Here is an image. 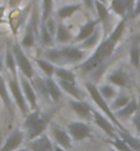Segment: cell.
I'll list each match as a JSON object with an SVG mask.
<instances>
[{
	"instance_id": "f6af8a7d",
	"label": "cell",
	"mask_w": 140,
	"mask_h": 151,
	"mask_svg": "<svg viewBox=\"0 0 140 151\" xmlns=\"http://www.w3.org/2000/svg\"><path fill=\"white\" fill-rule=\"evenodd\" d=\"M99 1H102V3H106V0H99Z\"/></svg>"
},
{
	"instance_id": "836d02e7",
	"label": "cell",
	"mask_w": 140,
	"mask_h": 151,
	"mask_svg": "<svg viewBox=\"0 0 140 151\" xmlns=\"http://www.w3.org/2000/svg\"><path fill=\"white\" fill-rule=\"evenodd\" d=\"M110 144H113V148H116L117 151H133L132 148L128 146V143H126L122 137H120V136H117L116 139L110 140Z\"/></svg>"
},
{
	"instance_id": "cb8c5ba5",
	"label": "cell",
	"mask_w": 140,
	"mask_h": 151,
	"mask_svg": "<svg viewBox=\"0 0 140 151\" xmlns=\"http://www.w3.org/2000/svg\"><path fill=\"white\" fill-rule=\"evenodd\" d=\"M4 62H6V68L10 70L12 76H17V62H15V56H14V52H12L11 45L8 44L7 50H6V58H4Z\"/></svg>"
},
{
	"instance_id": "e575fe53",
	"label": "cell",
	"mask_w": 140,
	"mask_h": 151,
	"mask_svg": "<svg viewBox=\"0 0 140 151\" xmlns=\"http://www.w3.org/2000/svg\"><path fill=\"white\" fill-rule=\"evenodd\" d=\"M52 7H54V0H43V12H41V21H45L51 17Z\"/></svg>"
},
{
	"instance_id": "5bb4252c",
	"label": "cell",
	"mask_w": 140,
	"mask_h": 151,
	"mask_svg": "<svg viewBox=\"0 0 140 151\" xmlns=\"http://www.w3.org/2000/svg\"><path fill=\"white\" fill-rule=\"evenodd\" d=\"M100 24L99 19H89L87 21L83 26L80 28V30H78V33H77V36L73 39V41L74 43H83L85 39H88L91 35H92L93 32H95V29L98 28V25Z\"/></svg>"
},
{
	"instance_id": "b9f144b4",
	"label": "cell",
	"mask_w": 140,
	"mask_h": 151,
	"mask_svg": "<svg viewBox=\"0 0 140 151\" xmlns=\"http://www.w3.org/2000/svg\"><path fill=\"white\" fill-rule=\"evenodd\" d=\"M3 70V59H1V56H0V73Z\"/></svg>"
},
{
	"instance_id": "ba28073f",
	"label": "cell",
	"mask_w": 140,
	"mask_h": 151,
	"mask_svg": "<svg viewBox=\"0 0 140 151\" xmlns=\"http://www.w3.org/2000/svg\"><path fill=\"white\" fill-rule=\"evenodd\" d=\"M67 132L70 133L73 140L81 142V140H84L91 136V127L85 122L74 121V122H70L67 125Z\"/></svg>"
},
{
	"instance_id": "d590c367",
	"label": "cell",
	"mask_w": 140,
	"mask_h": 151,
	"mask_svg": "<svg viewBox=\"0 0 140 151\" xmlns=\"http://www.w3.org/2000/svg\"><path fill=\"white\" fill-rule=\"evenodd\" d=\"M45 25H47L48 30L51 32V35L54 36V35H56V28H58V24H56V21L52 18V17H50L47 21H45Z\"/></svg>"
},
{
	"instance_id": "ab89813d",
	"label": "cell",
	"mask_w": 140,
	"mask_h": 151,
	"mask_svg": "<svg viewBox=\"0 0 140 151\" xmlns=\"http://www.w3.org/2000/svg\"><path fill=\"white\" fill-rule=\"evenodd\" d=\"M133 124H135V127H136V131L140 133V113L136 114V117L133 118Z\"/></svg>"
},
{
	"instance_id": "ffe728a7",
	"label": "cell",
	"mask_w": 140,
	"mask_h": 151,
	"mask_svg": "<svg viewBox=\"0 0 140 151\" xmlns=\"http://www.w3.org/2000/svg\"><path fill=\"white\" fill-rule=\"evenodd\" d=\"M8 87H7V83H6V80L3 78V76L0 73V99L3 100L4 106L12 113V102H11V98L8 95Z\"/></svg>"
},
{
	"instance_id": "83f0119b",
	"label": "cell",
	"mask_w": 140,
	"mask_h": 151,
	"mask_svg": "<svg viewBox=\"0 0 140 151\" xmlns=\"http://www.w3.org/2000/svg\"><path fill=\"white\" fill-rule=\"evenodd\" d=\"M81 8V4H69V6H65V7H60L58 10V17L60 19H66V18H70V17L77 12Z\"/></svg>"
},
{
	"instance_id": "bcb514c9",
	"label": "cell",
	"mask_w": 140,
	"mask_h": 151,
	"mask_svg": "<svg viewBox=\"0 0 140 151\" xmlns=\"http://www.w3.org/2000/svg\"><path fill=\"white\" fill-rule=\"evenodd\" d=\"M111 151H117V150H116V148H113V150H111Z\"/></svg>"
},
{
	"instance_id": "7dc6e473",
	"label": "cell",
	"mask_w": 140,
	"mask_h": 151,
	"mask_svg": "<svg viewBox=\"0 0 140 151\" xmlns=\"http://www.w3.org/2000/svg\"><path fill=\"white\" fill-rule=\"evenodd\" d=\"M0 100H1V99H0Z\"/></svg>"
},
{
	"instance_id": "8fae6325",
	"label": "cell",
	"mask_w": 140,
	"mask_h": 151,
	"mask_svg": "<svg viewBox=\"0 0 140 151\" xmlns=\"http://www.w3.org/2000/svg\"><path fill=\"white\" fill-rule=\"evenodd\" d=\"M51 135L55 140V143L60 147L66 148V150H72L73 144H72V136L67 131H65L62 128H59L58 125H51Z\"/></svg>"
},
{
	"instance_id": "603a6c76",
	"label": "cell",
	"mask_w": 140,
	"mask_h": 151,
	"mask_svg": "<svg viewBox=\"0 0 140 151\" xmlns=\"http://www.w3.org/2000/svg\"><path fill=\"white\" fill-rule=\"evenodd\" d=\"M100 36H102V29L96 28L95 32L88 39H85L83 43H80V48L81 50H89V48H92V47H96L100 40Z\"/></svg>"
},
{
	"instance_id": "74e56055",
	"label": "cell",
	"mask_w": 140,
	"mask_h": 151,
	"mask_svg": "<svg viewBox=\"0 0 140 151\" xmlns=\"http://www.w3.org/2000/svg\"><path fill=\"white\" fill-rule=\"evenodd\" d=\"M83 1H84V6L88 8L89 11H92L95 8V0H83Z\"/></svg>"
},
{
	"instance_id": "2e32d148",
	"label": "cell",
	"mask_w": 140,
	"mask_h": 151,
	"mask_svg": "<svg viewBox=\"0 0 140 151\" xmlns=\"http://www.w3.org/2000/svg\"><path fill=\"white\" fill-rule=\"evenodd\" d=\"M45 84H47V89H48V95H50V99L52 102H60L62 100V96H63V91L62 88L59 87V84L56 83L52 77H47L45 78Z\"/></svg>"
},
{
	"instance_id": "7c38bea8",
	"label": "cell",
	"mask_w": 140,
	"mask_h": 151,
	"mask_svg": "<svg viewBox=\"0 0 140 151\" xmlns=\"http://www.w3.org/2000/svg\"><path fill=\"white\" fill-rule=\"evenodd\" d=\"M25 137H26V132H22L21 129H15L11 135L7 137V140L4 142L3 147L0 148V151H15L21 147V144L24 143Z\"/></svg>"
},
{
	"instance_id": "f35d334b",
	"label": "cell",
	"mask_w": 140,
	"mask_h": 151,
	"mask_svg": "<svg viewBox=\"0 0 140 151\" xmlns=\"http://www.w3.org/2000/svg\"><path fill=\"white\" fill-rule=\"evenodd\" d=\"M140 15V0H136V4H135V8H133V14L132 17H139Z\"/></svg>"
},
{
	"instance_id": "4fadbf2b",
	"label": "cell",
	"mask_w": 140,
	"mask_h": 151,
	"mask_svg": "<svg viewBox=\"0 0 140 151\" xmlns=\"http://www.w3.org/2000/svg\"><path fill=\"white\" fill-rule=\"evenodd\" d=\"M69 106H70V109H72L80 118L87 119V121L93 119V114H92L93 109L91 107L87 102H84V100H77V99L70 100V102H69Z\"/></svg>"
},
{
	"instance_id": "30bf717a",
	"label": "cell",
	"mask_w": 140,
	"mask_h": 151,
	"mask_svg": "<svg viewBox=\"0 0 140 151\" xmlns=\"http://www.w3.org/2000/svg\"><path fill=\"white\" fill-rule=\"evenodd\" d=\"M92 114H93V121H95L96 125L103 132H106V135L110 136V139H116L117 136H118L117 135V131H116V128H117L116 125H114L106 115H103L99 111H96V110H92Z\"/></svg>"
},
{
	"instance_id": "7bdbcfd3",
	"label": "cell",
	"mask_w": 140,
	"mask_h": 151,
	"mask_svg": "<svg viewBox=\"0 0 140 151\" xmlns=\"http://www.w3.org/2000/svg\"><path fill=\"white\" fill-rule=\"evenodd\" d=\"M3 12H4V7H0V18H3Z\"/></svg>"
},
{
	"instance_id": "d6986e66",
	"label": "cell",
	"mask_w": 140,
	"mask_h": 151,
	"mask_svg": "<svg viewBox=\"0 0 140 151\" xmlns=\"http://www.w3.org/2000/svg\"><path fill=\"white\" fill-rule=\"evenodd\" d=\"M55 37H56V43L59 44H67L73 40L72 33H70L67 26H65V24H58Z\"/></svg>"
},
{
	"instance_id": "ee69618b",
	"label": "cell",
	"mask_w": 140,
	"mask_h": 151,
	"mask_svg": "<svg viewBox=\"0 0 140 151\" xmlns=\"http://www.w3.org/2000/svg\"><path fill=\"white\" fill-rule=\"evenodd\" d=\"M15 151H30V148H18V150H15Z\"/></svg>"
},
{
	"instance_id": "7402d4cb",
	"label": "cell",
	"mask_w": 140,
	"mask_h": 151,
	"mask_svg": "<svg viewBox=\"0 0 140 151\" xmlns=\"http://www.w3.org/2000/svg\"><path fill=\"white\" fill-rule=\"evenodd\" d=\"M137 109H139V103H137L135 99H131V102H129L125 107H122L121 110H118V111H116V115L118 117V118H128V117H131L132 114H135V113L137 111Z\"/></svg>"
},
{
	"instance_id": "484cf974",
	"label": "cell",
	"mask_w": 140,
	"mask_h": 151,
	"mask_svg": "<svg viewBox=\"0 0 140 151\" xmlns=\"http://www.w3.org/2000/svg\"><path fill=\"white\" fill-rule=\"evenodd\" d=\"M55 77L59 80H65V81H69V83L76 84V74L73 70L66 68H56L55 72Z\"/></svg>"
},
{
	"instance_id": "60d3db41",
	"label": "cell",
	"mask_w": 140,
	"mask_h": 151,
	"mask_svg": "<svg viewBox=\"0 0 140 151\" xmlns=\"http://www.w3.org/2000/svg\"><path fill=\"white\" fill-rule=\"evenodd\" d=\"M54 151H69V150H66V148H63V147H60V146H58V144H55Z\"/></svg>"
},
{
	"instance_id": "8d00e7d4",
	"label": "cell",
	"mask_w": 140,
	"mask_h": 151,
	"mask_svg": "<svg viewBox=\"0 0 140 151\" xmlns=\"http://www.w3.org/2000/svg\"><path fill=\"white\" fill-rule=\"evenodd\" d=\"M125 4H126V10H128V12H132L133 14V8H135L136 1H135V0H125Z\"/></svg>"
},
{
	"instance_id": "9c48e42d",
	"label": "cell",
	"mask_w": 140,
	"mask_h": 151,
	"mask_svg": "<svg viewBox=\"0 0 140 151\" xmlns=\"http://www.w3.org/2000/svg\"><path fill=\"white\" fill-rule=\"evenodd\" d=\"M19 83H21V87H22V91H24L25 98H26V100H28V103H29L30 111L32 110H37L39 109V106H37V93H36L34 87H33V84L24 74H21Z\"/></svg>"
},
{
	"instance_id": "5b68a950",
	"label": "cell",
	"mask_w": 140,
	"mask_h": 151,
	"mask_svg": "<svg viewBox=\"0 0 140 151\" xmlns=\"http://www.w3.org/2000/svg\"><path fill=\"white\" fill-rule=\"evenodd\" d=\"M8 89L11 92V95H12V98H14V102L17 103V106L19 107L22 114L26 117V115L30 113V107H29L28 100H26V98H25V95H24L19 78H18L17 76H12L11 78L8 80Z\"/></svg>"
},
{
	"instance_id": "44dd1931",
	"label": "cell",
	"mask_w": 140,
	"mask_h": 151,
	"mask_svg": "<svg viewBox=\"0 0 140 151\" xmlns=\"http://www.w3.org/2000/svg\"><path fill=\"white\" fill-rule=\"evenodd\" d=\"M36 63L37 66L40 68V70L44 73L47 77H54L55 76V72H56V65H54L52 62L47 60L45 58H36Z\"/></svg>"
},
{
	"instance_id": "6da1fadb",
	"label": "cell",
	"mask_w": 140,
	"mask_h": 151,
	"mask_svg": "<svg viewBox=\"0 0 140 151\" xmlns=\"http://www.w3.org/2000/svg\"><path fill=\"white\" fill-rule=\"evenodd\" d=\"M125 18H121V21L116 25V28L113 29V32L110 33V36L107 39H104L102 43L98 45V48L95 50L92 55L89 56L88 59H85L83 63L78 65V70L81 73H92L102 69L106 65L110 58L113 56L114 51H116L117 43L121 40L122 35L125 32Z\"/></svg>"
},
{
	"instance_id": "7a4b0ae2",
	"label": "cell",
	"mask_w": 140,
	"mask_h": 151,
	"mask_svg": "<svg viewBox=\"0 0 140 151\" xmlns=\"http://www.w3.org/2000/svg\"><path fill=\"white\" fill-rule=\"evenodd\" d=\"M54 113H43L39 109L37 110H32L26 115L24 127L26 129V137L29 140L37 139L39 136H41L48 128V125L51 124V118Z\"/></svg>"
},
{
	"instance_id": "1f68e13d",
	"label": "cell",
	"mask_w": 140,
	"mask_h": 151,
	"mask_svg": "<svg viewBox=\"0 0 140 151\" xmlns=\"http://www.w3.org/2000/svg\"><path fill=\"white\" fill-rule=\"evenodd\" d=\"M107 80L111 84L117 85V87H125V85H126V77H125V74H122L121 72L110 73L108 77H107Z\"/></svg>"
},
{
	"instance_id": "52a82bcc",
	"label": "cell",
	"mask_w": 140,
	"mask_h": 151,
	"mask_svg": "<svg viewBox=\"0 0 140 151\" xmlns=\"http://www.w3.org/2000/svg\"><path fill=\"white\" fill-rule=\"evenodd\" d=\"M60 54L65 58L66 63H77V62H84L87 52L85 50H81L80 47H72V45H63L59 48Z\"/></svg>"
},
{
	"instance_id": "e0dca14e",
	"label": "cell",
	"mask_w": 140,
	"mask_h": 151,
	"mask_svg": "<svg viewBox=\"0 0 140 151\" xmlns=\"http://www.w3.org/2000/svg\"><path fill=\"white\" fill-rule=\"evenodd\" d=\"M58 84L59 87L62 88V91L69 93L70 96H73L74 99L77 100H83V92L78 89L77 84H73V83H69V81H65V80H59L58 78Z\"/></svg>"
},
{
	"instance_id": "3957f363",
	"label": "cell",
	"mask_w": 140,
	"mask_h": 151,
	"mask_svg": "<svg viewBox=\"0 0 140 151\" xmlns=\"http://www.w3.org/2000/svg\"><path fill=\"white\" fill-rule=\"evenodd\" d=\"M85 88H87V91H88L89 96H91V99L93 100V103L98 106V107L103 111V114L107 117L110 121H111L114 125L117 127V129H120V131H126L124 128V125L120 122V118L116 115V113L111 110V107L107 104V100L104 99L103 96L100 95V92H99V87H96L95 84L92 83H87L85 84Z\"/></svg>"
},
{
	"instance_id": "d6a6232c",
	"label": "cell",
	"mask_w": 140,
	"mask_h": 151,
	"mask_svg": "<svg viewBox=\"0 0 140 151\" xmlns=\"http://www.w3.org/2000/svg\"><path fill=\"white\" fill-rule=\"evenodd\" d=\"M99 92H100V95L103 96L107 102L116 98V89H114L111 85H108V84H103V85H100Z\"/></svg>"
},
{
	"instance_id": "ac0fdd59",
	"label": "cell",
	"mask_w": 140,
	"mask_h": 151,
	"mask_svg": "<svg viewBox=\"0 0 140 151\" xmlns=\"http://www.w3.org/2000/svg\"><path fill=\"white\" fill-rule=\"evenodd\" d=\"M39 37H40V43L47 48L54 47V36L51 35V32L48 30L45 22L40 21V28H39Z\"/></svg>"
},
{
	"instance_id": "d4e9b609",
	"label": "cell",
	"mask_w": 140,
	"mask_h": 151,
	"mask_svg": "<svg viewBox=\"0 0 140 151\" xmlns=\"http://www.w3.org/2000/svg\"><path fill=\"white\" fill-rule=\"evenodd\" d=\"M118 136L122 137L133 151H140V140L137 137H135V136H132L131 133H128V131H120Z\"/></svg>"
},
{
	"instance_id": "f546056e",
	"label": "cell",
	"mask_w": 140,
	"mask_h": 151,
	"mask_svg": "<svg viewBox=\"0 0 140 151\" xmlns=\"http://www.w3.org/2000/svg\"><path fill=\"white\" fill-rule=\"evenodd\" d=\"M95 10L98 12V19L100 22L106 24L110 18H108V8L106 7V3H102L99 0H95Z\"/></svg>"
},
{
	"instance_id": "4316f807",
	"label": "cell",
	"mask_w": 140,
	"mask_h": 151,
	"mask_svg": "<svg viewBox=\"0 0 140 151\" xmlns=\"http://www.w3.org/2000/svg\"><path fill=\"white\" fill-rule=\"evenodd\" d=\"M129 60L133 68L139 69L140 68V44L133 43L129 50Z\"/></svg>"
},
{
	"instance_id": "8992f818",
	"label": "cell",
	"mask_w": 140,
	"mask_h": 151,
	"mask_svg": "<svg viewBox=\"0 0 140 151\" xmlns=\"http://www.w3.org/2000/svg\"><path fill=\"white\" fill-rule=\"evenodd\" d=\"M37 11H33L32 18L26 25V29H25V35L22 37V41H21V45L24 48H32L34 47V43H36V35H39V28L40 25L37 26L36 21H37Z\"/></svg>"
},
{
	"instance_id": "f1b7e54d",
	"label": "cell",
	"mask_w": 140,
	"mask_h": 151,
	"mask_svg": "<svg viewBox=\"0 0 140 151\" xmlns=\"http://www.w3.org/2000/svg\"><path fill=\"white\" fill-rule=\"evenodd\" d=\"M110 10H111L116 15L121 17V18H124L125 14L128 12V10H126V4H125V0H111Z\"/></svg>"
},
{
	"instance_id": "9a60e30c",
	"label": "cell",
	"mask_w": 140,
	"mask_h": 151,
	"mask_svg": "<svg viewBox=\"0 0 140 151\" xmlns=\"http://www.w3.org/2000/svg\"><path fill=\"white\" fill-rule=\"evenodd\" d=\"M54 147H55V144L50 140V137L45 133L39 136L37 139L30 140V143H29L30 151H54Z\"/></svg>"
},
{
	"instance_id": "4dcf8cb0",
	"label": "cell",
	"mask_w": 140,
	"mask_h": 151,
	"mask_svg": "<svg viewBox=\"0 0 140 151\" xmlns=\"http://www.w3.org/2000/svg\"><path fill=\"white\" fill-rule=\"evenodd\" d=\"M131 102V98H129L128 95H118L114 98V100H113V103H111V110L114 113L118 111V110H121L122 107H125L126 104Z\"/></svg>"
},
{
	"instance_id": "277c9868",
	"label": "cell",
	"mask_w": 140,
	"mask_h": 151,
	"mask_svg": "<svg viewBox=\"0 0 140 151\" xmlns=\"http://www.w3.org/2000/svg\"><path fill=\"white\" fill-rule=\"evenodd\" d=\"M12 52H14V56H15V62H17V68L21 72V74H24L26 78L32 80L34 77V70H33L32 62L29 60V58L26 56L24 51V47L21 45V43L18 41H14L11 45Z\"/></svg>"
}]
</instances>
